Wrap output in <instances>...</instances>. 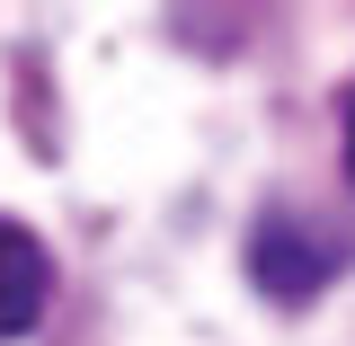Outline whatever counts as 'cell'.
<instances>
[{
	"instance_id": "1",
	"label": "cell",
	"mask_w": 355,
	"mask_h": 346,
	"mask_svg": "<svg viewBox=\"0 0 355 346\" xmlns=\"http://www.w3.org/2000/svg\"><path fill=\"white\" fill-rule=\"evenodd\" d=\"M338 266H347V240L320 231L311 214H293V205H266V214L249 222V284H258L275 311H311L338 284Z\"/></svg>"
},
{
	"instance_id": "2",
	"label": "cell",
	"mask_w": 355,
	"mask_h": 346,
	"mask_svg": "<svg viewBox=\"0 0 355 346\" xmlns=\"http://www.w3.org/2000/svg\"><path fill=\"white\" fill-rule=\"evenodd\" d=\"M53 302V258H44L36 231L0 222V338H27Z\"/></svg>"
},
{
	"instance_id": "3",
	"label": "cell",
	"mask_w": 355,
	"mask_h": 346,
	"mask_svg": "<svg viewBox=\"0 0 355 346\" xmlns=\"http://www.w3.org/2000/svg\"><path fill=\"white\" fill-rule=\"evenodd\" d=\"M338 151H347V178H355V89L338 98Z\"/></svg>"
}]
</instances>
